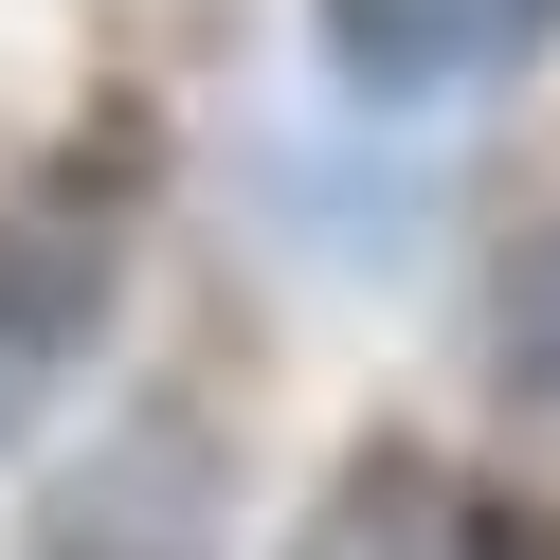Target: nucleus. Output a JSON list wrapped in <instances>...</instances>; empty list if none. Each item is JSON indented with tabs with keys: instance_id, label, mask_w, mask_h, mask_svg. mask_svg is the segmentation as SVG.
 Masks as SVG:
<instances>
[{
	"instance_id": "obj_2",
	"label": "nucleus",
	"mask_w": 560,
	"mask_h": 560,
	"mask_svg": "<svg viewBox=\"0 0 560 560\" xmlns=\"http://www.w3.org/2000/svg\"><path fill=\"white\" fill-rule=\"evenodd\" d=\"M307 560H560V524L470 488L452 452H362L326 488V524H307Z\"/></svg>"
},
{
	"instance_id": "obj_1",
	"label": "nucleus",
	"mask_w": 560,
	"mask_h": 560,
	"mask_svg": "<svg viewBox=\"0 0 560 560\" xmlns=\"http://www.w3.org/2000/svg\"><path fill=\"white\" fill-rule=\"evenodd\" d=\"M542 37H560V0H326V73L362 109H470Z\"/></svg>"
},
{
	"instance_id": "obj_3",
	"label": "nucleus",
	"mask_w": 560,
	"mask_h": 560,
	"mask_svg": "<svg viewBox=\"0 0 560 560\" xmlns=\"http://www.w3.org/2000/svg\"><path fill=\"white\" fill-rule=\"evenodd\" d=\"M37 560H199V542H182V524L145 506V488H73V506H55V542H37Z\"/></svg>"
}]
</instances>
